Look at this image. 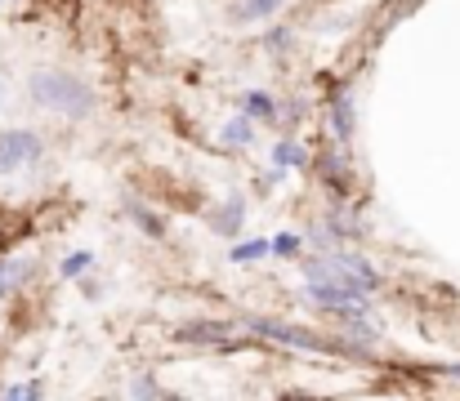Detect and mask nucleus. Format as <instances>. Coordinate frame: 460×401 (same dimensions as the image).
Returning a JSON list of instances; mask_svg holds the SVG:
<instances>
[{
    "label": "nucleus",
    "instance_id": "f257e3e1",
    "mask_svg": "<svg viewBox=\"0 0 460 401\" xmlns=\"http://www.w3.org/2000/svg\"><path fill=\"white\" fill-rule=\"evenodd\" d=\"M31 99L54 108V112H67V117H85L94 108L90 85L76 81V76H63V72H36L31 76Z\"/></svg>",
    "mask_w": 460,
    "mask_h": 401
},
{
    "label": "nucleus",
    "instance_id": "f03ea898",
    "mask_svg": "<svg viewBox=\"0 0 460 401\" xmlns=\"http://www.w3.org/2000/svg\"><path fill=\"white\" fill-rule=\"evenodd\" d=\"M36 156H40V138L31 130L0 134V174H4V170H18V165H27V161H36Z\"/></svg>",
    "mask_w": 460,
    "mask_h": 401
},
{
    "label": "nucleus",
    "instance_id": "7ed1b4c3",
    "mask_svg": "<svg viewBox=\"0 0 460 401\" xmlns=\"http://www.w3.org/2000/svg\"><path fill=\"white\" fill-rule=\"evenodd\" d=\"M313 303L331 308V312H344V317H362L367 312V294L349 290V285H308Z\"/></svg>",
    "mask_w": 460,
    "mask_h": 401
},
{
    "label": "nucleus",
    "instance_id": "20e7f679",
    "mask_svg": "<svg viewBox=\"0 0 460 401\" xmlns=\"http://www.w3.org/2000/svg\"><path fill=\"white\" fill-rule=\"evenodd\" d=\"M251 330H260V335H269V339H287V344H296V348H313V353H326V339L308 335V330H300V326H287V321L251 317Z\"/></svg>",
    "mask_w": 460,
    "mask_h": 401
},
{
    "label": "nucleus",
    "instance_id": "39448f33",
    "mask_svg": "<svg viewBox=\"0 0 460 401\" xmlns=\"http://www.w3.org/2000/svg\"><path fill=\"white\" fill-rule=\"evenodd\" d=\"M179 339H183V344H192V339L219 344V339H228V326H219V321H192V326H183V330H179Z\"/></svg>",
    "mask_w": 460,
    "mask_h": 401
},
{
    "label": "nucleus",
    "instance_id": "423d86ee",
    "mask_svg": "<svg viewBox=\"0 0 460 401\" xmlns=\"http://www.w3.org/2000/svg\"><path fill=\"white\" fill-rule=\"evenodd\" d=\"M278 4H287V0H242V4H237V18H242V22H255V18L278 13Z\"/></svg>",
    "mask_w": 460,
    "mask_h": 401
},
{
    "label": "nucleus",
    "instance_id": "0eeeda50",
    "mask_svg": "<svg viewBox=\"0 0 460 401\" xmlns=\"http://www.w3.org/2000/svg\"><path fill=\"white\" fill-rule=\"evenodd\" d=\"M242 214H246V210H242V201H228V205H224V210H219V214H215L210 223H215L219 232H233V228L242 223Z\"/></svg>",
    "mask_w": 460,
    "mask_h": 401
},
{
    "label": "nucleus",
    "instance_id": "6e6552de",
    "mask_svg": "<svg viewBox=\"0 0 460 401\" xmlns=\"http://www.w3.org/2000/svg\"><path fill=\"white\" fill-rule=\"evenodd\" d=\"M224 143H228V147H237V143L246 147V143H251V121H246V117L228 121V126H224Z\"/></svg>",
    "mask_w": 460,
    "mask_h": 401
},
{
    "label": "nucleus",
    "instance_id": "1a4fd4ad",
    "mask_svg": "<svg viewBox=\"0 0 460 401\" xmlns=\"http://www.w3.org/2000/svg\"><path fill=\"white\" fill-rule=\"evenodd\" d=\"M260 255H269V241H246V246H233V259L242 264V259H260Z\"/></svg>",
    "mask_w": 460,
    "mask_h": 401
},
{
    "label": "nucleus",
    "instance_id": "9d476101",
    "mask_svg": "<svg viewBox=\"0 0 460 401\" xmlns=\"http://www.w3.org/2000/svg\"><path fill=\"white\" fill-rule=\"evenodd\" d=\"M269 250H273V255H296V250H300V237H291V232H282L278 241H269Z\"/></svg>",
    "mask_w": 460,
    "mask_h": 401
},
{
    "label": "nucleus",
    "instance_id": "9b49d317",
    "mask_svg": "<svg viewBox=\"0 0 460 401\" xmlns=\"http://www.w3.org/2000/svg\"><path fill=\"white\" fill-rule=\"evenodd\" d=\"M246 112H251V117H269V112H273V103H269L264 94H246Z\"/></svg>",
    "mask_w": 460,
    "mask_h": 401
},
{
    "label": "nucleus",
    "instance_id": "f8f14e48",
    "mask_svg": "<svg viewBox=\"0 0 460 401\" xmlns=\"http://www.w3.org/2000/svg\"><path fill=\"white\" fill-rule=\"evenodd\" d=\"M85 267H90V255H85V250H76V255H72V259L63 264V276H81Z\"/></svg>",
    "mask_w": 460,
    "mask_h": 401
},
{
    "label": "nucleus",
    "instance_id": "ddd939ff",
    "mask_svg": "<svg viewBox=\"0 0 460 401\" xmlns=\"http://www.w3.org/2000/svg\"><path fill=\"white\" fill-rule=\"evenodd\" d=\"M40 397V388H36V384H18V388H9V393H4V401H36Z\"/></svg>",
    "mask_w": 460,
    "mask_h": 401
},
{
    "label": "nucleus",
    "instance_id": "4468645a",
    "mask_svg": "<svg viewBox=\"0 0 460 401\" xmlns=\"http://www.w3.org/2000/svg\"><path fill=\"white\" fill-rule=\"evenodd\" d=\"M130 214H135V219H139V223L148 228V237H161V223H156V219H153V214H148V210H139V205L130 201Z\"/></svg>",
    "mask_w": 460,
    "mask_h": 401
},
{
    "label": "nucleus",
    "instance_id": "2eb2a0df",
    "mask_svg": "<svg viewBox=\"0 0 460 401\" xmlns=\"http://www.w3.org/2000/svg\"><path fill=\"white\" fill-rule=\"evenodd\" d=\"M153 384H148V379H144V384H139V388H135V401H153Z\"/></svg>",
    "mask_w": 460,
    "mask_h": 401
},
{
    "label": "nucleus",
    "instance_id": "dca6fc26",
    "mask_svg": "<svg viewBox=\"0 0 460 401\" xmlns=\"http://www.w3.org/2000/svg\"><path fill=\"white\" fill-rule=\"evenodd\" d=\"M282 401H308V397H296V393H287V397H282Z\"/></svg>",
    "mask_w": 460,
    "mask_h": 401
}]
</instances>
